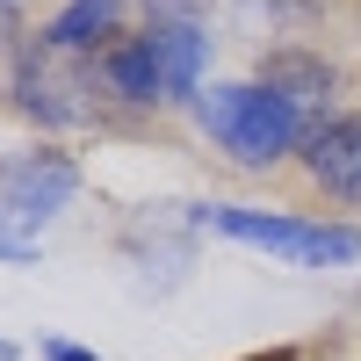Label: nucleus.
Masks as SVG:
<instances>
[{
  "mask_svg": "<svg viewBox=\"0 0 361 361\" xmlns=\"http://www.w3.org/2000/svg\"><path fill=\"white\" fill-rule=\"evenodd\" d=\"M116 15H123V0H73V8H58L51 29H44V44L51 51H94L102 37H116Z\"/></svg>",
  "mask_w": 361,
  "mask_h": 361,
  "instance_id": "1a4fd4ad",
  "label": "nucleus"
},
{
  "mask_svg": "<svg viewBox=\"0 0 361 361\" xmlns=\"http://www.w3.org/2000/svg\"><path fill=\"white\" fill-rule=\"evenodd\" d=\"M0 361H15V347H8V340H0Z\"/></svg>",
  "mask_w": 361,
  "mask_h": 361,
  "instance_id": "4468645a",
  "label": "nucleus"
},
{
  "mask_svg": "<svg viewBox=\"0 0 361 361\" xmlns=\"http://www.w3.org/2000/svg\"><path fill=\"white\" fill-rule=\"evenodd\" d=\"M209 0H152V22H202Z\"/></svg>",
  "mask_w": 361,
  "mask_h": 361,
  "instance_id": "9b49d317",
  "label": "nucleus"
},
{
  "mask_svg": "<svg viewBox=\"0 0 361 361\" xmlns=\"http://www.w3.org/2000/svg\"><path fill=\"white\" fill-rule=\"evenodd\" d=\"M80 195V166L66 152H22V159H0V202L22 217V231H37L44 217H58Z\"/></svg>",
  "mask_w": 361,
  "mask_h": 361,
  "instance_id": "20e7f679",
  "label": "nucleus"
},
{
  "mask_svg": "<svg viewBox=\"0 0 361 361\" xmlns=\"http://www.w3.org/2000/svg\"><path fill=\"white\" fill-rule=\"evenodd\" d=\"M44 361H102V354H87V347H73V340H51Z\"/></svg>",
  "mask_w": 361,
  "mask_h": 361,
  "instance_id": "f8f14e48",
  "label": "nucleus"
},
{
  "mask_svg": "<svg viewBox=\"0 0 361 361\" xmlns=\"http://www.w3.org/2000/svg\"><path fill=\"white\" fill-rule=\"evenodd\" d=\"M102 87L116 102H130V109H145V102H166V80H159V58H152V44L145 37H130V44H109L102 58Z\"/></svg>",
  "mask_w": 361,
  "mask_h": 361,
  "instance_id": "6e6552de",
  "label": "nucleus"
},
{
  "mask_svg": "<svg viewBox=\"0 0 361 361\" xmlns=\"http://www.w3.org/2000/svg\"><path fill=\"white\" fill-rule=\"evenodd\" d=\"M0 260H29V238H22V217L0 202Z\"/></svg>",
  "mask_w": 361,
  "mask_h": 361,
  "instance_id": "9d476101",
  "label": "nucleus"
},
{
  "mask_svg": "<svg viewBox=\"0 0 361 361\" xmlns=\"http://www.w3.org/2000/svg\"><path fill=\"white\" fill-rule=\"evenodd\" d=\"M246 361H304L296 347H267V354H246Z\"/></svg>",
  "mask_w": 361,
  "mask_h": 361,
  "instance_id": "ddd939ff",
  "label": "nucleus"
},
{
  "mask_svg": "<svg viewBox=\"0 0 361 361\" xmlns=\"http://www.w3.org/2000/svg\"><path fill=\"white\" fill-rule=\"evenodd\" d=\"M145 44L159 58V80H166V102L195 94L202 87V58H209V29L202 22H152L145 29Z\"/></svg>",
  "mask_w": 361,
  "mask_h": 361,
  "instance_id": "423d86ee",
  "label": "nucleus"
},
{
  "mask_svg": "<svg viewBox=\"0 0 361 361\" xmlns=\"http://www.w3.org/2000/svg\"><path fill=\"white\" fill-rule=\"evenodd\" d=\"M260 87H267V94H282L296 116H304V109H325V102H333V66L311 58V51H267V58H260Z\"/></svg>",
  "mask_w": 361,
  "mask_h": 361,
  "instance_id": "0eeeda50",
  "label": "nucleus"
},
{
  "mask_svg": "<svg viewBox=\"0 0 361 361\" xmlns=\"http://www.w3.org/2000/svg\"><path fill=\"white\" fill-rule=\"evenodd\" d=\"M209 224L238 246H260V253H282L289 267H347L361 253V231L347 224H311V217H275V209H231L217 202Z\"/></svg>",
  "mask_w": 361,
  "mask_h": 361,
  "instance_id": "f03ea898",
  "label": "nucleus"
},
{
  "mask_svg": "<svg viewBox=\"0 0 361 361\" xmlns=\"http://www.w3.org/2000/svg\"><path fill=\"white\" fill-rule=\"evenodd\" d=\"M94 80H102V66H87L80 51H51L44 37L29 44V58H22V109L37 116V123H87L94 116Z\"/></svg>",
  "mask_w": 361,
  "mask_h": 361,
  "instance_id": "7ed1b4c3",
  "label": "nucleus"
},
{
  "mask_svg": "<svg viewBox=\"0 0 361 361\" xmlns=\"http://www.w3.org/2000/svg\"><path fill=\"white\" fill-rule=\"evenodd\" d=\"M195 123L224 145L238 166H275L296 152V137H304V116H296L282 94H267V87H209L195 94Z\"/></svg>",
  "mask_w": 361,
  "mask_h": 361,
  "instance_id": "f257e3e1",
  "label": "nucleus"
},
{
  "mask_svg": "<svg viewBox=\"0 0 361 361\" xmlns=\"http://www.w3.org/2000/svg\"><path fill=\"white\" fill-rule=\"evenodd\" d=\"M304 166L325 195L361 202V116H325V123L304 137Z\"/></svg>",
  "mask_w": 361,
  "mask_h": 361,
  "instance_id": "39448f33",
  "label": "nucleus"
}]
</instances>
